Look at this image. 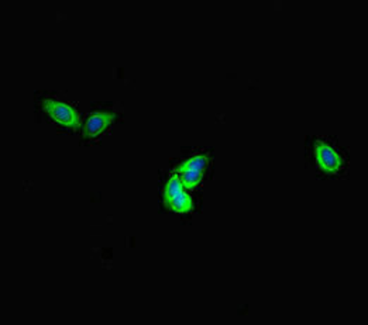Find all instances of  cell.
I'll list each match as a JSON object with an SVG mask.
<instances>
[{
  "mask_svg": "<svg viewBox=\"0 0 368 325\" xmlns=\"http://www.w3.org/2000/svg\"><path fill=\"white\" fill-rule=\"evenodd\" d=\"M164 200L170 210L177 213H188L192 210V200L184 190V183L180 177L174 176L167 182Z\"/></svg>",
  "mask_w": 368,
  "mask_h": 325,
  "instance_id": "obj_1",
  "label": "cell"
},
{
  "mask_svg": "<svg viewBox=\"0 0 368 325\" xmlns=\"http://www.w3.org/2000/svg\"><path fill=\"white\" fill-rule=\"evenodd\" d=\"M43 109L61 126L72 130L80 127V117L77 111L71 109L68 104L48 99V100H44Z\"/></svg>",
  "mask_w": 368,
  "mask_h": 325,
  "instance_id": "obj_2",
  "label": "cell"
},
{
  "mask_svg": "<svg viewBox=\"0 0 368 325\" xmlns=\"http://www.w3.org/2000/svg\"><path fill=\"white\" fill-rule=\"evenodd\" d=\"M315 157L319 167L326 173H336L343 165L340 155L332 147L322 141H318L315 144Z\"/></svg>",
  "mask_w": 368,
  "mask_h": 325,
  "instance_id": "obj_3",
  "label": "cell"
},
{
  "mask_svg": "<svg viewBox=\"0 0 368 325\" xmlns=\"http://www.w3.org/2000/svg\"><path fill=\"white\" fill-rule=\"evenodd\" d=\"M207 158L206 157H195L189 161L183 163L178 169L180 172V179L181 182L184 183V186L186 187H195L200 177H202V173L207 165Z\"/></svg>",
  "mask_w": 368,
  "mask_h": 325,
  "instance_id": "obj_4",
  "label": "cell"
},
{
  "mask_svg": "<svg viewBox=\"0 0 368 325\" xmlns=\"http://www.w3.org/2000/svg\"><path fill=\"white\" fill-rule=\"evenodd\" d=\"M113 120H114V116L112 113H104V111L94 113L90 117V120L87 121V124L84 127V131H82L84 137L85 138L96 137L106 127H109L113 123Z\"/></svg>",
  "mask_w": 368,
  "mask_h": 325,
  "instance_id": "obj_5",
  "label": "cell"
}]
</instances>
